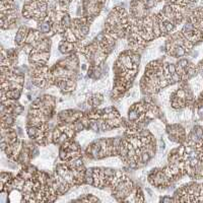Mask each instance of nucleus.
Listing matches in <instances>:
<instances>
[{
  "label": "nucleus",
  "instance_id": "2",
  "mask_svg": "<svg viewBox=\"0 0 203 203\" xmlns=\"http://www.w3.org/2000/svg\"><path fill=\"white\" fill-rule=\"evenodd\" d=\"M79 200H81V201H90V202H97V201H100V199L98 197H95L92 194H88V195H85V197H81L79 198L77 201H79Z\"/></svg>",
  "mask_w": 203,
  "mask_h": 203
},
{
  "label": "nucleus",
  "instance_id": "4",
  "mask_svg": "<svg viewBox=\"0 0 203 203\" xmlns=\"http://www.w3.org/2000/svg\"><path fill=\"white\" fill-rule=\"evenodd\" d=\"M198 114H199L200 117H203V105H201V106L198 108Z\"/></svg>",
  "mask_w": 203,
  "mask_h": 203
},
{
  "label": "nucleus",
  "instance_id": "1",
  "mask_svg": "<svg viewBox=\"0 0 203 203\" xmlns=\"http://www.w3.org/2000/svg\"><path fill=\"white\" fill-rule=\"evenodd\" d=\"M29 34V29L24 26H22L19 29L16 33V36H15L14 39V43L16 46H24V43H26L27 37H28Z\"/></svg>",
  "mask_w": 203,
  "mask_h": 203
},
{
  "label": "nucleus",
  "instance_id": "3",
  "mask_svg": "<svg viewBox=\"0 0 203 203\" xmlns=\"http://www.w3.org/2000/svg\"><path fill=\"white\" fill-rule=\"evenodd\" d=\"M161 201H163V202H171V201H175V200L172 199V198H170V197H164V198H161Z\"/></svg>",
  "mask_w": 203,
  "mask_h": 203
}]
</instances>
